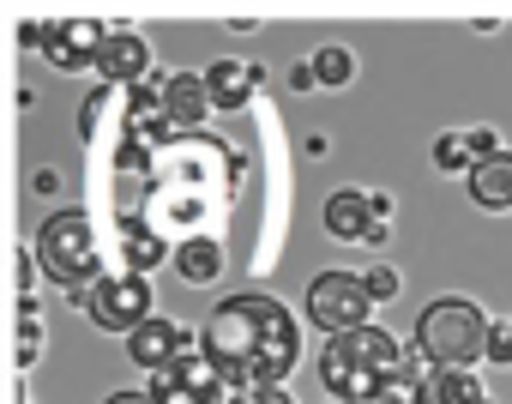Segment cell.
I'll list each match as a JSON object with an SVG mask.
<instances>
[{
    "label": "cell",
    "instance_id": "ffe728a7",
    "mask_svg": "<svg viewBox=\"0 0 512 404\" xmlns=\"http://www.w3.org/2000/svg\"><path fill=\"white\" fill-rule=\"evenodd\" d=\"M488 362H512V320H494V332H488Z\"/></svg>",
    "mask_w": 512,
    "mask_h": 404
},
{
    "label": "cell",
    "instance_id": "e0dca14e",
    "mask_svg": "<svg viewBox=\"0 0 512 404\" xmlns=\"http://www.w3.org/2000/svg\"><path fill=\"white\" fill-rule=\"evenodd\" d=\"M314 79H320V91H344L350 79H356V55L344 49V43H326V49H314Z\"/></svg>",
    "mask_w": 512,
    "mask_h": 404
},
{
    "label": "cell",
    "instance_id": "ac0fdd59",
    "mask_svg": "<svg viewBox=\"0 0 512 404\" xmlns=\"http://www.w3.org/2000/svg\"><path fill=\"white\" fill-rule=\"evenodd\" d=\"M434 169H446V175H470V169H476L470 133H440V139H434Z\"/></svg>",
    "mask_w": 512,
    "mask_h": 404
},
{
    "label": "cell",
    "instance_id": "52a82bcc",
    "mask_svg": "<svg viewBox=\"0 0 512 404\" xmlns=\"http://www.w3.org/2000/svg\"><path fill=\"white\" fill-rule=\"evenodd\" d=\"M320 224H326V236H338V242H386V230H392V193L338 187V193L326 199Z\"/></svg>",
    "mask_w": 512,
    "mask_h": 404
},
{
    "label": "cell",
    "instance_id": "7a4b0ae2",
    "mask_svg": "<svg viewBox=\"0 0 512 404\" xmlns=\"http://www.w3.org/2000/svg\"><path fill=\"white\" fill-rule=\"evenodd\" d=\"M422 374H428V362L416 356V344H404L398 332H386L374 320L326 338V350H320V386L338 404H380L392 386L416 392Z\"/></svg>",
    "mask_w": 512,
    "mask_h": 404
},
{
    "label": "cell",
    "instance_id": "603a6c76",
    "mask_svg": "<svg viewBox=\"0 0 512 404\" xmlns=\"http://www.w3.org/2000/svg\"><path fill=\"white\" fill-rule=\"evenodd\" d=\"M368 290H374V302H392V296H398V272H392V266H374V272H368Z\"/></svg>",
    "mask_w": 512,
    "mask_h": 404
},
{
    "label": "cell",
    "instance_id": "ba28073f",
    "mask_svg": "<svg viewBox=\"0 0 512 404\" xmlns=\"http://www.w3.org/2000/svg\"><path fill=\"white\" fill-rule=\"evenodd\" d=\"M157 404H223V380H217V368L205 362V344L199 350H187L175 368H163V374H151V386H145Z\"/></svg>",
    "mask_w": 512,
    "mask_h": 404
},
{
    "label": "cell",
    "instance_id": "9a60e30c",
    "mask_svg": "<svg viewBox=\"0 0 512 404\" xmlns=\"http://www.w3.org/2000/svg\"><path fill=\"white\" fill-rule=\"evenodd\" d=\"M175 272H181L193 290L217 284V278H223V242H217V236H187V242L175 248Z\"/></svg>",
    "mask_w": 512,
    "mask_h": 404
},
{
    "label": "cell",
    "instance_id": "5b68a950",
    "mask_svg": "<svg viewBox=\"0 0 512 404\" xmlns=\"http://www.w3.org/2000/svg\"><path fill=\"white\" fill-rule=\"evenodd\" d=\"M368 308H374L368 272H320V278L308 284V320H314L326 338L368 326Z\"/></svg>",
    "mask_w": 512,
    "mask_h": 404
},
{
    "label": "cell",
    "instance_id": "3957f363",
    "mask_svg": "<svg viewBox=\"0 0 512 404\" xmlns=\"http://www.w3.org/2000/svg\"><path fill=\"white\" fill-rule=\"evenodd\" d=\"M488 332L494 320L470 296H434L416 314V356L428 368H476L488 356Z\"/></svg>",
    "mask_w": 512,
    "mask_h": 404
},
{
    "label": "cell",
    "instance_id": "d4e9b609",
    "mask_svg": "<svg viewBox=\"0 0 512 404\" xmlns=\"http://www.w3.org/2000/svg\"><path fill=\"white\" fill-rule=\"evenodd\" d=\"M326 404H338V398H326Z\"/></svg>",
    "mask_w": 512,
    "mask_h": 404
},
{
    "label": "cell",
    "instance_id": "7402d4cb",
    "mask_svg": "<svg viewBox=\"0 0 512 404\" xmlns=\"http://www.w3.org/2000/svg\"><path fill=\"white\" fill-rule=\"evenodd\" d=\"M19 296L37 302V248H19Z\"/></svg>",
    "mask_w": 512,
    "mask_h": 404
},
{
    "label": "cell",
    "instance_id": "277c9868",
    "mask_svg": "<svg viewBox=\"0 0 512 404\" xmlns=\"http://www.w3.org/2000/svg\"><path fill=\"white\" fill-rule=\"evenodd\" d=\"M37 266L55 278V284H67L73 296H85V290H97L109 272H103V236H97V224H91V212H55L43 230H37Z\"/></svg>",
    "mask_w": 512,
    "mask_h": 404
},
{
    "label": "cell",
    "instance_id": "5bb4252c",
    "mask_svg": "<svg viewBox=\"0 0 512 404\" xmlns=\"http://www.w3.org/2000/svg\"><path fill=\"white\" fill-rule=\"evenodd\" d=\"M464 181H470V199H476L482 212H512V151L482 157Z\"/></svg>",
    "mask_w": 512,
    "mask_h": 404
},
{
    "label": "cell",
    "instance_id": "8fae6325",
    "mask_svg": "<svg viewBox=\"0 0 512 404\" xmlns=\"http://www.w3.org/2000/svg\"><path fill=\"white\" fill-rule=\"evenodd\" d=\"M97 73H103V85H109V91L145 85V73H151V43H145L139 31H127V25H115V31H109V43H103Z\"/></svg>",
    "mask_w": 512,
    "mask_h": 404
},
{
    "label": "cell",
    "instance_id": "8992f818",
    "mask_svg": "<svg viewBox=\"0 0 512 404\" xmlns=\"http://www.w3.org/2000/svg\"><path fill=\"white\" fill-rule=\"evenodd\" d=\"M79 308L103 326V332H121V338H133L157 308H151V278H139V272H109L97 290H85L79 296Z\"/></svg>",
    "mask_w": 512,
    "mask_h": 404
},
{
    "label": "cell",
    "instance_id": "cb8c5ba5",
    "mask_svg": "<svg viewBox=\"0 0 512 404\" xmlns=\"http://www.w3.org/2000/svg\"><path fill=\"white\" fill-rule=\"evenodd\" d=\"M103 404H157V398H151V392H109Z\"/></svg>",
    "mask_w": 512,
    "mask_h": 404
},
{
    "label": "cell",
    "instance_id": "30bf717a",
    "mask_svg": "<svg viewBox=\"0 0 512 404\" xmlns=\"http://www.w3.org/2000/svg\"><path fill=\"white\" fill-rule=\"evenodd\" d=\"M187 350H199V332H187V326H181V320H169V314H151V320L127 338V356H133V368H145V374L175 368Z\"/></svg>",
    "mask_w": 512,
    "mask_h": 404
},
{
    "label": "cell",
    "instance_id": "9c48e42d",
    "mask_svg": "<svg viewBox=\"0 0 512 404\" xmlns=\"http://www.w3.org/2000/svg\"><path fill=\"white\" fill-rule=\"evenodd\" d=\"M103 43H109V25H97V19H55L43 55H49L55 73H91L103 61Z\"/></svg>",
    "mask_w": 512,
    "mask_h": 404
},
{
    "label": "cell",
    "instance_id": "d6986e66",
    "mask_svg": "<svg viewBox=\"0 0 512 404\" xmlns=\"http://www.w3.org/2000/svg\"><path fill=\"white\" fill-rule=\"evenodd\" d=\"M43 356V320H37V302H19V368H37Z\"/></svg>",
    "mask_w": 512,
    "mask_h": 404
},
{
    "label": "cell",
    "instance_id": "4fadbf2b",
    "mask_svg": "<svg viewBox=\"0 0 512 404\" xmlns=\"http://www.w3.org/2000/svg\"><path fill=\"white\" fill-rule=\"evenodd\" d=\"M416 404H488L476 368H428L416 380Z\"/></svg>",
    "mask_w": 512,
    "mask_h": 404
},
{
    "label": "cell",
    "instance_id": "44dd1931",
    "mask_svg": "<svg viewBox=\"0 0 512 404\" xmlns=\"http://www.w3.org/2000/svg\"><path fill=\"white\" fill-rule=\"evenodd\" d=\"M229 404H296L290 386H253V392H235Z\"/></svg>",
    "mask_w": 512,
    "mask_h": 404
},
{
    "label": "cell",
    "instance_id": "2e32d148",
    "mask_svg": "<svg viewBox=\"0 0 512 404\" xmlns=\"http://www.w3.org/2000/svg\"><path fill=\"white\" fill-rule=\"evenodd\" d=\"M205 85H211V103H217V109H241V103H247V91L260 85V67L211 61V67H205Z\"/></svg>",
    "mask_w": 512,
    "mask_h": 404
},
{
    "label": "cell",
    "instance_id": "7c38bea8",
    "mask_svg": "<svg viewBox=\"0 0 512 404\" xmlns=\"http://www.w3.org/2000/svg\"><path fill=\"white\" fill-rule=\"evenodd\" d=\"M163 103H169V127H175V133H199V121L217 109L205 73H169V79H163Z\"/></svg>",
    "mask_w": 512,
    "mask_h": 404
},
{
    "label": "cell",
    "instance_id": "6da1fadb",
    "mask_svg": "<svg viewBox=\"0 0 512 404\" xmlns=\"http://www.w3.org/2000/svg\"><path fill=\"white\" fill-rule=\"evenodd\" d=\"M199 344H205V362L217 368V380L229 392H253V386H284L290 368L302 362V326L296 314L266 296V290H241V296H223L205 326H199Z\"/></svg>",
    "mask_w": 512,
    "mask_h": 404
}]
</instances>
